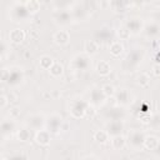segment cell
Here are the masks:
<instances>
[{
	"label": "cell",
	"instance_id": "6da1fadb",
	"mask_svg": "<svg viewBox=\"0 0 160 160\" xmlns=\"http://www.w3.org/2000/svg\"><path fill=\"white\" fill-rule=\"evenodd\" d=\"M1 81L8 84L9 86H16L24 80V71L22 69L18 66H11V68H4L1 70Z\"/></svg>",
	"mask_w": 160,
	"mask_h": 160
},
{
	"label": "cell",
	"instance_id": "7a4b0ae2",
	"mask_svg": "<svg viewBox=\"0 0 160 160\" xmlns=\"http://www.w3.org/2000/svg\"><path fill=\"white\" fill-rule=\"evenodd\" d=\"M144 58H145V50L142 48H135V49H132L131 51L128 52V55L124 59L122 65H124V68H126L129 70L130 69H136L142 62Z\"/></svg>",
	"mask_w": 160,
	"mask_h": 160
},
{
	"label": "cell",
	"instance_id": "3957f363",
	"mask_svg": "<svg viewBox=\"0 0 160 160\" xmlns=\"http://www.w3.org/2000/svg\"><path fill=\"white\" fill-rule=\"evenodd\" d=\"M90 66H91V58L86 55L84 51L75 54L69 62V68L72 71H86Z\"/></svg>",
	"mask_w": 160,
	"mask_h": 160
},
{
	"label": "cell",
	"instance_id": "277c9868",
	"mask_svg": "<svg viewBox=\"0 0 160 160\" xmlns=\"http://www.w3.org/2000/svg\"><path fill=\"white\" fill-rule=\"evenodd\" d=\"M88 105H89V101L84 100L81 98H76V99L70 100V102H69V112H70L71 118H74V119H84Z\"/></svg>",
	"mask_w": 160,
	"mask_h": 160
},
{
	"label": "cell",
	"instance_id": "5b68a950",
	"mask_svg": "<svg viewBox=\"0 0 160 160\" xmlns=\"http://www.w3.org/2000/svg\"><path fill=\"white\" fill-rule=\"evenodd\" d=\"M25 125L30 130H42L46 125V116L44 114H30L25 118Z\"/></svg>",
	"mask_w": 160,
	"mask_h": 160
},
{
	"label": "cell",
	"instance_id": "8992f818",
	"mask_svg": "<svg viewBox=\"0 0 160 160\" xmlns=\"http://www.w3.org/2000/svg\"><path fill=\"white\" fill-rule=\"evenodd\" d=\"M29 16H30V14L28 12L24 2H20V1L12 2L11 8H10V19H11V21L18 22V21L28 19Z\"/></svg>",
	"mask_w": 160,
	"mask_h": 160
},
{
	"label": "cell",
	"instance_id": "52a82bcc",
	"mask_svg": "<svg viewBox=\"0 0 160 160\" xmlns=\"http://www.w3.org/2000/svg\"><path fill=\"white\" fill-rule=\"evenodd\" d=\"M62 124H64V119L60 114H56V112H52L50 115L46 116V125H45V129H48L51 134H59L61 131V128H62Z\"/></svg>",
	"mask_w": 160,
	"mask_h": 160
},
{
	"label": "cell",
	"instance_id": "ba28073f",
	"mask_svg": "<svg viewBox=\"0 0 160 160\" xmlns=\"http://www.w3.org/2000/svg\"><path fill=\"white\" fill-rule=\"evenodd\" d=\"M146 135L142 130H139V129H134V130H130L129 134H128V138L126 140L129 141L130 146L135 150H140L141 148H144V140H145Z\"/></svg>",
	"mask_w": 160,
	"mask_h": 160
},
{
	"label": "cell",
	"instance_id": "9c48e42d",
	"mask_svg": "<svg viewBox=\"0 0 160 160\" xmlns=\"http://www.w3.org/2000/svg\"><path fill=\"white\" fill-rule=\"evenodd\" d=\"M70 11L72 14L74 21H85L90 14V10L86 8V2H72Z\"/></svg>",
	"mask_w": 160,
	"mask_h": 160
},
{
	"label": "cell",
	"instance_id": "30bf717a",
	"mask_svg": "<svg viewBox=\"0 0 160 160\" xmlns=\"http://www.w3.org/2000/svg\"><path fill=\"white\" fill-rule=\"evenodd\" d=\"M124 25L130 30L131 35H132V34H140V32H142V30H144L145 21H144L142 18H140V16H131V18H128V19L125 20Z\"/></svg>",
	"mask_w": 160,
	"mask_h": 160
},
{
	"label": "cell",
	"instance_id": "8fae6325",
	"mask_svg": "<svg viewBox=\"0 0 160 160\" xmlns=\"http://www.w3.org/2000/svg\"><path fill=\"white\" fill-rule=\"evenodd\" d=\"M106 96L105 94L102 92L101 88H92L89 92V104L94 105L95 108H99V106H102L105 105V101H106Z\"/></svg>",
	"mask_w": 160,
	"mask_h": 160
},
{
	"label": "cell",
	"instance_id": "7c38bea8",
	"mask_svg": "<svg viewBox=\"0 0 160 160\" xmlns=\"http://www.w3.org/2000/svg\"><path fill=\"white\" fill-rule=\"evenodd\" d=\"M54 21H55V24H58L60 26L70 25L74 21V18H72V14H71L70 9L54 11Z\"/></svg>",
	"mask_w": 160,
	"mask_h": 160
},
{
	"label": "cell",
	"instance_id": "4fadbf2b",
	"mask_svg": "<svg viewBox=\"0 0 160 160\" xmlns=\"http://www.w3.org/2000/svg\"><path fill=\"white\" fill-rule=\"evenodd\" d=\"M142 34L150 40H159L160 39V25L150 20L149 22H145Z\"/></svg>",
	"mask_w": 160,
	"mask_h": 160
},
{
	"label": "cell",
	"instance_id": "5bb4252c",
	"mask_svg": "<svg viewBox=\"0 0 160 160\" xmlns=\"http://www.w3.org/2000/svg\"><path fill=\"white\" fill-rule=\"evenodd\" d=\"M115 99H116V102L119 106H128L132 102V95L131 92L125 89V88H120V89H116V92H115Z\"/></svg>",
	"mask_w": 160,
	"mask_h": 160
},
{
	"label": "cell",
	"instance_id": "9a60e30c",
	"mask_svg": "<svg viewBox=\"0 0 160 160\" xmlns=\"http://www.w3.org/2000/svg\"><path fill=\"white\" fill-rule=\"evenodd\" d=\"M125 129V124L124 120H110L106 124V131L109 132L110 138L111 136H116V135H121L122 131Z\"/></svg>",
	"mask_w": 160,
	"mask_h": 160
},
{
	"label": "cell",
	"instance_id": "2e32d148",
	"mask_svg": "<svg viewBox=\"0 0 160 160\" xmlns=\"http://www.w3.org/2000/svg\"><path fill=\"white\" fill-rule=\"evenodd\" d=\"M106 119L110 120H124L126 116V111L124 110L122 106H114V108H108V111L105 112Z\"/></svg>",
	"mask_w": 160,
	"mask_h": 160
},
{
	"label": "cell",
	"instance_id": "e0dca14e",
	"mask_svg": "<svg viewBox=\"0 0 160 160\" xmlns=\"http://www.w3.org/2000/svg\"><path fill=\"white\" fill-rule=\"evenodd\" d=\"M52 41H54V44H56L59 46H65L70 42V32L65 29H60L56 32H54Z\"/></svg>",
	"mask_w": 160,
	"mask_h": 160
},
{
	"label": "cell",
	"instance_id": "ac0fdd59",
	"mask_svg": "<svg viewBox=\"0 0 160 160\" xmlns=\"http://www.w3.org/2000/svg\"><path fill=\"white\" fill-rule=\"evenodd\" d=\"M34 140L38 145L40 146H48L51 141V132L48 130V129H42V130H39L35 132V136H34Z\"/></svg>",
	"mask_w": 160,
	"mask_h": 160
},
{
	"label": "cell",
	"instance_id": "d6986e66",
	"mask_svg": "<svg viewBox=\"0 0 160 160\" xmlns=\"http://www.w3.org/2000/svg\"><path fill=\"white\" fill-rule=\"evenodd\" d=\"M8 38H9V42H12V44L19 45V44H21V42L25 40L26 34H25V31H24L22 29L15 28V29H12V30L9 31Z\"/></svg>",
	"mask_w": 160,
	"mask_h": 160
},
{
	"label": "cell",
	"instance_id": "ffe728a7",
	"mask_svg": "<svg viewBox=\"0 0 160 160\" xmlns=\"http://www.w3.org/2000/svg\"><path fill=\"white\" fill-rule=\"evenodd\" d=\"M131 5H132V2H129L125 0H112V1H110L109 8L116 14H124L128 11V8Z\"/></svg>",
	"mask_w": 160,
	"mask_h": 160
},
{
	"label": "cell",
	"instance_id": "44dd1931",
	"mask_svg": "<svg viewBox=\"0 0 160 160\" xmlns=\"http://www.w3.org/2000/svg\"><path fill=\"white\" fill-rule=\"evenodd\" d=\"M15 130H16V122H15V120H12L10 118L2 119V121H1V134H2L4 138L10 136Z\"/></svg>",
	"mask_w": 160,
	"mask_h": 160
},
{
	"label": "cell",
	"instance_id": "7402d4cb",
	"mask_svg": "<svg viewBox=\"0 0 160 160\" xmlns=\"http://www.w3.org/2000/svg\"><path fill=\"white\" fill-rule=\"evenodd\" d=\"M99 49H100V42H98L96 40H85L84 41V52L86 55H89L90 58L92 55H96Z\"/></svg>",
	"mask_w": 160,
	"mask_h": 160
},
{
	"label": "cell",
	"instance_id": "603a6c76",
	"mask_svg": "<svg viewBox=\"0 0 160 160\" xmlns=\"http://www.w3.org/2000/svg\"><path fill=\"white\" fill-rule=\"evenodd\" d=\"M95 71H96L98 75H100L102 78L109 76L110 72H111V65L108 60H100L95 66Z\"/></svg>",
	"mask_w": 160,
	"mask_h": 160
},
{
	"label": "cell",
	"instance_id": "cb8c5ba5",
	"mask_svg": "<svg viewBox=\"0 0 160 160\" xmlns=\"http://www.w3.org/2000/svg\"><path fill=\"white\" fill-rule=\"evenodd\" d=\"M160 145V139L156 135H146L144 140V149L149 151H155Z\"/></svg>",
	"mask_w": 160,
	"mask_h": 160
},
{
	"label": "cell",
	"instance_id": "d4e9b609",
	"mask_svg": "<svg viewBox=\"0 0 160 160\" xmlns=\"http://www.w3.org/2000/svg\"><path fill=\"white\" fill-rule=\"evenodd\" d=\"M92 139L95 140L96 144H99V145H105L106 142L110 141V135H109V132H108L105 129H99V130H96V131L94 132Z\"/></svg>",
	"mask_w": 160,
	"mask_h": 160
},
{
	"label": "cell",
	"instance_id": "484cf974",
	"mask_svg": "<svg viewBox=\"0 0 160 160\" xmlns=\"http://www.w3.org/2000/svg\"><path fill=\"white\" fill-rule=\"evenodd\" d=\"M109 52L114 58H120L122 55V52H124V45H122V42L119 41V40L111 41L110 45H109Z\"/></svg>",
	"mask_w": 160,
	"mask_h": 160
},
{
	"label": "cell",
	"instance_id": "4316f807",
	"mask_svg": "<svg viewBox=\"0 0 160 160\" xmlns=\"http://www.w3.org/2000/svg\"><path fill=\"white\" fill-rule=\"evenodd\" d=\"M126 142H128V140L122 134L110 138V144H111V148L114 150H122L126 146Z\"/></svg>",
	"mask_w": 160,
	"mask_h": 160
},
{
	"label": "cell",
	"instance_id": "83f0119b",
	"mask_svg": "<svg viewBox=\"0 0 160 160\" xmlns=\"http://www.w3.org/2000/svg\"><path fill=\"white\" fill-rule=\"evenodd\" d=\"M111 29L109 28V26H106V25H104V26H101V28H99L98 29V31H96V41L99 42H101V41H106V40H109L110 38H111Z\"/></svg>",
	"mask_w": 160,
	"mask_h": 160
},
{
	"label": "cell",
	"instance_id": "f1b7e54d",
	"mask_svg": "<svg viewBox=\"0 0 160 160\" xmlns=\"http://www.w3.org/2000/svg\"><path fill=\"white\" fill-rule=\"evenodd\" d=\"M24 4H25V8L30 15L38 14L40 8H41L40 1H38V0H26V1H24Z\"/></svg>",
	"mask_w": 160,
	"mask_h": 160
},
{
	"label": "cell",
	"instance_id": "f546056e",
	"mask_svg": "<svg viewBox=\"0 0 160 160\" xmlns=\"http://www.w3.org/2000/svg\"><path fill=\"white\" fill-rule=\"evenodd\" d=\"M54 59L50 55H41L39 58V68L42 70H50V68L54 65Z\"/></svg>",
	"mask_w": 160,
	"mask_h": 160
},
{
	"label": "cell",
	"instance_id": "4dcf8cb0",
	"mask_svg": "<svg viewBox=\"0 0 160 160\" xmlns=\"http://www.w3.org/2000/svg\"><path fill=\"white\" fill-rule=\"evenodd\" d=\"M16 139L21 142H28L31 139V130L26 126L16 130Z\"/></svg>",
	"mask_w": 160,
	"mask_h": 160
},
{
	"label": "cell",
	"instance_id": "1f68e13d",
	"mask_svg": "<svg viewBox=\"0 0 160 160\" xmlns=\"http://www.w3.org/2000/svg\"><path fill=\"white\" fill-rule=\"evenodd\" d=\"M150 80H151L150 75L148 72H145V71H141L136 78V82H138V85L140 88H148L150 85Z\"/></svg>",
	"mask_w": 160,
	"mask_h": 160
},
{
	"label": "cell",
	"instance_id": "d6a6232c",
	"mask_svg": "<svg viewBox=\"0 0 160 160\" xmlns=\"http://www.w3.org/2000/svg\"><path fill=\"white\" fill-rule=\"evenodd\" d=\"M116 35H118V38H119L120 41H121V40H129L130 36H131V32H130V30L122 24V25H120V26L116 28Z\"/></svg>",
	"mask_w": 160,
	"mask_h": 160
},
{
	"label": "cell",
	"instance_id": "836d02e7",
	"mask_svg": "<svg viewBox=\"0 0 160 160\" xmlns=\"http://www.w3.org/2000/svg\"><path fill=\"white\" fill-rule=\"evenodd\" d=\"M49 72H50V75L52 78H60L64 74V66H62V64L59 62V61H55L54 65L50 68Z\"/></svg>",
	"mask_w": 160,
	"mask_h": 160
},
{
	"label": "cell",
	"instance_id": "e575fe53",
	"mask_svg": "<svg viewBox=\"0 0 160 160\" xmlns=\"http://www.w3.org/2000/svg\"><path fill=\"white\" fill-rule=\"evenodd\" d=\"M101 90H102V92L105 94L106 98H111V96H114L115 92H116V88H115L112 84H110V82L104 84V85L101 86Z\"/></svg>",
	"mask_w": 160,
	"mask_h": 160
},
{
	"label": "cell",
	"instance_id": "d590c367",
	"mask_svg": "<svg viewBox=\"0 0 160 160\" xmlns=\"http://www.w3.org/2000/svg\"><path fill=\"white\" fill-rule=\"evenodd\" d=\"M10 50H11L10 49V44L5 39H2L1 40V46H0V58H1V61H4V59L10 52Z\"/></svg>",
	"mask_w": 160,
	"mask_h": 160
},
{
	"label": "cell",
	"instance_id": "8d00e7d4",
	"mask_svg": "<svg viewBox=\"0 0 160 160\" xmlns=\"http://www.w3.org/2000/svg\"><path fill=\"white\" fill-rule=\"evenodd\" d=\"M149 126L152 128L156 131H160V115L159 114H155V115L151 116V120L149 122Z\"/></svg>",
	"mask_w": 160,
	"mask_h": 160
},
{
	"label": "cell",
	"instance_id": "74e56055",
	"mask_svg": "<svg viewBox=\"0 0 160 160\" xmlns=\"http://www.w3.org/2000/svg\"><path fill=\"white\" fill-rule=\"evenodd\" d=\"M19 115H20V108H18V106H11L8 110V116L10 119H12V120H15Z\"/></svg>",
	"mask_w": 160,
	"mask_h": 160
},
{
	"label": "cell",
	"instance_id": "f35d334b",
	"mask_svg": "<svg viewBox=\"0 0 160 160\" xmlns=\"http://www.w3.org/2000/svg\"><path fill=\"white\" fill-rule=\"evenodd\" d=\"M95 115H96V108H95L94 105L89 104V105H88V108H86V111H85V118L92 119Z\"/></svg>",
	"mask_w": 160,
	"mask_h": 160
},
{
	"label": "cell",
	"instance_id": "ab89813d",
	"mask_svg": "<svg viewBox=\"0 0 160 160\" xmlns=\"http://www.w3.org/2000/svg\"><path fill=\"white\" fill-rule=\"evenodd\" d=\"M150 16H151V20H152L154 22H156V24L160 25V9L152 10L151 14H150Z\"/></svg>",
	"mask_w": 160,
	"mask_h": 160
},
{
	"label": "cell",
	"instance_id": "60d3db41",
	"mask_svg": "<svg viewBox=\"0 0 160 160\" xmlns=\"http://www.w3.org/2000/svg\"><path fill=\"white\" fill-rule=\"evenodd\" d=\"M9 104V98L5 95V94H1L0 95V109L4 110Z\"/></svg>",
	"mask_w": 160,
	"mask_h": 160
},
{
	"label": "cell",
	"instance_id": "b9f144b4",
	"mask_svg": "<svg viewBox=\"0 0 160 160\" xmlns=\"http://www.w3.org/2000/svg\"><path fill=\"white\" fill-rule=\"evenodd\" d=\"M9 160H29L28 156L25 154H21V152H16V154H12Z\"/></svg>",
	"mask_w": 160,
	"mask_h": 160
},
{
	"label": "cell",
	"instance_id": "7bdbcfd3",
	"mask_svg": "<svg viewBox=\"0 0 160 160\" xmlns=\"http://www.w3.org/2000/svg\"><path fill=\"white\" fill-rule=\"evenodd\" d=\"M105 105H108V108H114V106H116V105H118V102H116L115 96L108 98V99H106V101H105Z\"/></svg>",
	"mask_w": 160,
	"mask_h": 160
},
{
	"label": "cell",
	"instance_id": "ee69618b",
	"mask_svg": "<svg viewBox=\"0 0 160 160\" xmlns=\"http://www.w3.org/2000/svg\"><path fill=\"white\" fill-rule=\"evenodd\" d=\"M151 71L155 76H160V64H154L151 66Z\"/></svg>",
	"mask_w": 160,
	"mask_h": 160
},
{
	"label": "cell",
	"instance_id": "f6af8a7d",
	"mask_svg": "<svg viewBox=\"0 0 160 160\" xmlns=\"http://www.w3.org/2000/svg\"><path fill=\"white\" fill-rule=\"evenodd\" d=\"M152 59H154V64H160V51L156 50L152 55Z\"/></svg>",
	"mask_w": 160,
	"mask_h": 160
},
{
	"label": "cell",
	"instance_id": "bcb514c9",
	"mask_svg": "<svg viewBox=\"0 0 160 160\" xmlns=\"http://www.w3.org/2000/svg\"><path fill=\"white\" fill-rule=\"evenodd\" d=\"M82 160H99L95 155H88V156H85Z\"/></svg>",
	"mask_w": 160,
	"mask_h": 160
},
{
	"label": "cell",
	"instance_id": "7dc6e473",
	"mask_svg": "<svg viewBox=\"0 0 160 160\" xmlns=\"http://www.w3.org/2000/svg\"><path fill=\"white\" fill-rule=\"evenodd\" d=\"M155 151H156V152H158V154H160V145H159V146H158V149H156V150H155Z\"/></svg>",
	"mask_w": 160,
	"mask_h": 160
},
{
	"label": "cell",
	"instance_id": "c3c4849f",
	"mask_svg": "<svg viewBox=\"0 0 160 160\" xmlns=\"http://www.w3.org/2000/svg\"><path fill=\"white\" fill-rule=\"evenodd\" d=\"M1 160H9V158H5V156H2V159Z\"/></svg>",
	"mask_w": 160,
	"mask_h": 160
},
{
	"label": "cell",
	"instance_id": "681fc988",
	"mask_svg": "<svg viewBox=\"0 0 160 160\" xmlns=\"http://www.w3.org/2000/svg\"><path fill=\"white\" fill-rule=\"evenodd\" d=\"M159 51H160V44H159Z\"/></svg>",
	"mask_w": 160,
	"mask_h": 160
}]
</instances>
